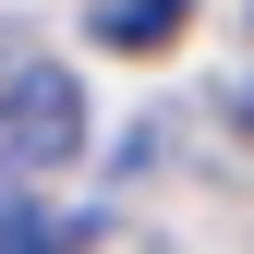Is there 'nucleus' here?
Segmentation results:
<instances>
[{
  "label": "nucleus",
  "mask_w": 254,
  "mask_h": 254,
  "mask_svg": "<svg viewBox=\"0 0 254 254\" xmlns=\"http://www.w3.org/2000/svg\"><path fill=\"white\" fill-rule=\"evenodd\" d=\"M0 145H12L24 170L85 157V85L61 73V61H12V73H0Z\"/></svg>",
  "instance_id": "1"
},
{
  "label": "nucleus",
  "mask_w": 254,
  "mask_h": 254,
  "mask_svg": "<svg viewBox=\"0 0 254 254\" xmlns=\"http://www.w3.org/2000/svg\"><path fill=\"white\" fill-rule=\"evenodd\" d=\"M182 12H194V0H97V37H109V49H157Z\"/></svg>",
  "instance_id": "2"
},
{
  "label": "nucleus",
  "mask_w": 254,
  "mask_h": 254,
  "mask_svg": "<svg viewBox=\"0 0 254 254\" xmlns=\"http://www.w3.org/2000/svg\"><path fill=\"white\" fill-rule=\"evenodd\" d=\"M0 254H73V230H61V218H37L24 194H0Z\"/></svg>",
  "instance_id": "3"
},
{
  "label": "nucleus",
  "mask_w": 254,
  "mask_h": 254,
  "mask_svg": "<svg viewBox=\"0 0 254 254\" xmlns=\"http://www.w3.org/2000/svg\"><path fill=\"white\" fill-rule=\"evenodd\" d=\"M230 121H242V133H254V85H230Z\"/></svg>",
  "instance_id": "4"
}]
</instances>
